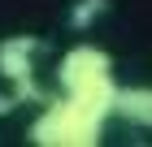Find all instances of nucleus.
Masks as SVG:
<instances>
[{"mask_svg":"<svg viewBox=\"0 0 152 147\" xmlns=\"http://www.w3.org/2000/svg\"><path fill=\"white\" fill-rule=\"evenodd\" d=\"M113 113L122 117V121H130V125L152 130V87H117Z\"/></svg>","mask_w":152,"mask_h":147,"instance_id":"4","label":"nucleus"},{"mask_svg":"<svg viewBox=\"0 0 152 147\" xmlns=\"http://www.w3.org/2000/svg\"><path fill=\"white\" fill-rule=\"evenodd\" d=\"M100 9H104V0H78V9H74V26H87Z\"/></svg>","mask_w":152,"mask_h":147,"instance_id":"5","label":"nucleus"},{"mask_svg":"<svg viewBox=\"0 0 152 147\" xmlns=\"http://www.w3.org/2000/svg\"><path fill=\"white\" fill-rule=\"evenodd\" d=\"M13 104H18V95H0V117H4V113H9V108H13Z\"/></svg>","mask_w":152,"mask_h":147,"instance_id":"6","label":"nucleus"},{"mask_svg":"<svg viewBox=\"0 0 152 147\" xmlns=\"http://www.w3.org/2000/svg\"><path fill=\"white\" fill-rule=\"evenodd\" d=\"M57 78H61V91H65V95H78V100L113 113L117 82H113V61H109V52H100V48H91V43L70 48V52L61 56Z\"/></svg>","mask_w":152,"mask_h":147,"instance_id":"2","label":"nucleus"},{"mask_svg":"<svg viewBox=\"0 0 152 147\" xmlns=\"http://www.w3.org/2000/svg\"><path fill=\"white\" fill-rule=\"evenodd\" d=\"M35 52H39V39L31 35H9L0 39V74L18 87V100H44L35 87Z\"/></svg>","mask_w":152,"mask_h":147,"instance_id":"3","label":"nucleus"},{"mask_svg":"<svg viewBox=\"0 0 152 147\" xmlns=\"http://www.w3.org/2000/svg\"><path fill=\"white\" fill-rule=\"evenodd\" d=\"M104 108L78 100V95H61L35 117L31 125V143L35 147H96L104 134Z\"/></svg>","mask_w":152,"mask_h":147,"instance_id":"1","label":"nucleus"}]
</instances>
